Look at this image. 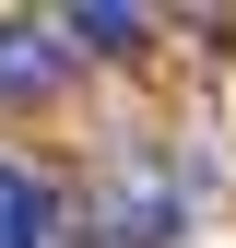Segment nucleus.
<instances>
[{"instance_id": "1", "label": "nucleus", "mask_w": 236, "mask_h": 248, "mask_svg": "<svg viewBox=\"0 0 236 248\" xmlns=\"http://www.w3.org/2000/svg\"><path fill=\"white\" fill-rule=\"evenodd\" d=\"M83 225H95V248H165L189 225V177H177L165 154H142V166H118L106 189L83 201Z\"/></svg>"}, {"instance_id": "2", "label": "nucleus", "mask_w": 236, "mask_h": 248, "mask_svg": "<svg viewBox=\"0 0 236 248\" xmlns=\"http://www.w3.org/2000/svg\"><path fill=\"white\" fill-rule=\"evenodd\" d=\"M59 59H71V36H59V24H12V12H0V95H47V83H59Z\"/></svg>"}, {"instance_id": "3", "label": "nucleus", "mask_w": 236, "mask_h": 248, "mask_svg": "<svg viewBox=\"0 0 236 248\" xmlns=\"http://www.w3.org/2000/svg\"><path fill=\"white\" fill-rule=\"evenodd\" d=\"M59 36H71V47H95V59H118V47H142V36H154V12H130V0H71V12H59Z\"/></svg>"}, {"instance_id": "4", "label": "nucleus", "mask_w": 236, "mask_h": 248, "mask_svg": "<svg viewBox=\"0 0 236 248\" xmlns=\"http://www.w3.org/2000/svg\"><path fill=\"white\" fill-rule=\"evenodd\" d=\"M0 248H47V189L24 166H0Z\"/></svg>"}]
</instances>
